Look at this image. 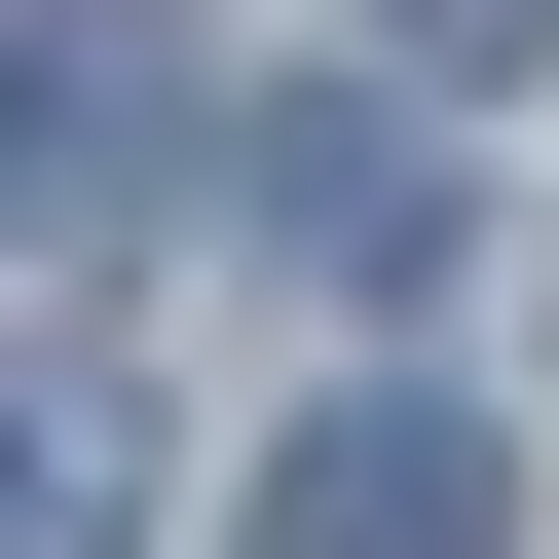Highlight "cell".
Returning a JSON list of instances; mask_svg holds the SVG:
<instances>
[{
    "instance_id": "277c9868",
    "label": "cell",
    "mask_w": 559,
    "mask_h": 559,
    "mask_svg": "<svg viewBox=\"0 0 559 559\" xmlns=\"http://www.w3.org/2000/svg\"><path fill=\"white\" fill-rule=\"evenodd\" d=\"M0 559H150V373L112 336H0Z\"/></svg>"
},
{
    "instance_id": "3957f363",
    "label": "cell",
    "mask_w": 559,
    "mask_h": 559,
    "mask_svg": "<svg viewBox=\"0 0 559 559\" xmlns=\"http://www.w3.org/2000/svg\"><path fill=\"white\" fill-rule=\"evenodd\" d=\"M187 187V38L150 0H38V38H0V224H150Z\"/></svg>"
},
{
    "instance_id": "7a4b0ae2",
    "label": "cell",
    "mask_w": 559,
    "mask_h": 559,
    "mask_svg": "<svg viewBox=\"0 0 559 559\" xmlns=\"http://www.w3.org/2000/svg\"><path fill=\"white\" fill-rule=\"evenodd\" d=\"M224 187H261V261H299V299H448V261H485V187H448V112H373V75H299V112H261Z\"/></svg>"
},
{
    "instance_id": "6da1fadb",
    "label": "cell",
    "mask_w": 559,
    "mask_h": 559,
    "mask_svg": "<svg viewBox=\"0 0 559 559\" xmlns=\"http://www.w3.org/2000/svg\"><path fill=\"white\" fill-rule=\"evenodd\" d=\"M224 559H522V448L448 411V373H336L299 448H261V522Z\"/></svg>"
},
{
    "instance_id": "5b68a950",
    "label": "cell",
    "mask_w": 559,
    "mask_h": 559,
    "mask_svg": "<svg viewBox=\"0 0 559 559\" xmlns=\"http://www.w3.org/2000/svg\"><path fill=\"white\" fill-rule=\"evenodd\" d=\"M373 38H411V75H559V0H373Z\"/></svg>"
}]
</instances>
